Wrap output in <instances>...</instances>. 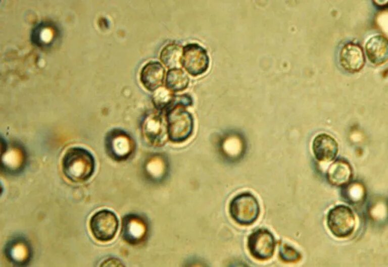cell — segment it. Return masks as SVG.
Listing matches in <instances>:
<instances>
[{
  "instance_id": "obj_23",
  "label": "cell",
  "mask_w": 388,
  "mask_h": 267,
  "mask_svg": "<svg viewBox=\"0 0 388 267\" xmlns=\"http://www.w3.org/2000/svg\"><path fill=\"white\" fill-rule=\"evenodd\" d=\"M192 99L188 94H183L175 96L174 101L171 107L175 104H180L184 106H189L192 104Z\"/></svg>"
},
{
  "instance_id": "obj_22",
  "label": "cell",
  "mask_w": 388,
  "mask_h": 267,
  "mask_svg": "<svg viewBox=\"0 0 388 267\" xmlns=\"http://www.w3.org/2000/svg\"><path fill=\"white\" fill-rule=\"evenodd\" d=\"M279 256L282 260L290 262H296L301 257L298 251L286 244H282L280 246Z\"/></svg>"
},
{
  "instance_id": "obj_2",
  "label": "cell",
  "mask_w": 388,
  "mask_h": 267,
  "mask_svg": "<svg viewBox=\"0 0 388 267\" xmlns=\"http://www.w3.org/2000/svg\"><path fill=\"white\" fill-rule=\"evenodd\" d=\"M166 116L168 135L171 142L181 143L189 138L193 131V119L184 106L174 105L167 111Z\"/></svg>"
},
{
  "instance_id": "obj_20",
  "label": "cell",
  "mask_w": 388,
  "mask_h": 267,
  "mask_svg": "<svg viewBox=\"0 0 388 267\" xmlns=\"http://www.w3.org/2000/svg\"><path fill=\"white\" fill-rule=\"evenodd\" d=\"M175 96L167 88L160 87L154 91L152 101L156 108L160 111L170 109L173 104Z\"/></svg>"
},
{
  "instance_id": "obj_19",
  "label": "cell",
  "mask_w": 388,
  "mask_h": 267,
  "mask_svg": "<svg viewBox=\"0 0 388 267\" xmlns=\"http://www.w3.org/2000/svg\"><path fill=\"white\" fill-rule=\"evenodd\" d=\"M182 51L175 44H169L162 49L160 60L169 69L178 68L180 66Z\"/></svg>"
},
{
  "instance_id": "obj_14",
  "label": "cell",
  "mask_w": 388,
  "mask_h": 267,
  "mask_svg": "<svg viewBox=\"0 0 388 267\" xmlns=\"http://www.w3.org/2000/svg\"><path fill=\"white\" fill-rule=\"evenodd\" d=\"M165 72L164 68L159 62H150L141 70V82L147 90L154 91L162 85Z\"/></svg>"
},
{
  "instance_id": "obj_8",
  "label": "cell",
  "mask_w": 388,
  "mask_h": 267,
  "mask_svg": "<svg viewBox=\"0 0 388 267\" xmlns=\"http://www.w3.org/2000/svg\"><path fill=\"white\" fill-rule=\"evenodd\" d=\"M248 246L250 253L255 258L265 260L273 256L275 241L270 232L266 229H260L249 236Z\"/></svg>"
},
{
  "instance_id": "obj_21",
  "label": "cell",
  "mask_w": 388,
  "mask_h": 267,
  "mask_svg": "<svg viewBox=\"0 0 388 267\" xmlns=\"http://www.w3.org/2000/svg\"><path fill=\"white\" fill-rule=\"evenodd\" d=\"M344 192V197L351 203H357L363 200L365 195L364 187L359 183H353L347 186Z\"/></svg>"
},
{
  "instance_id": "obj_5",
  "label": "cell",
  "mask_w": 388,
  "mask_h": 267,
  "mask_svg": "<svg viewBox=\"0 0 388 267\" xmlns=\"http://www.w3.org/2000/svg\"><path fill=\"white\" fill-rule=\"evenodd\" d=\"M327 225L333 235L340 238H346L353 233L356 226V219L350 207L339 205L328 211Z\"/></svg>"
},
{
  "instance_id": "obj_13",
  "label": "cell",
  "mask_w": 388,
  "mask_h": 267,
  "mask_svg": "<svg viewBox=\"0 0 388 267\" xmlns=\"http://www.w3.org/2000/svg\"><path fill=\"white\" fill-rule=\"evenodd\" d=\"M312 148L316 159L324 162L334 159L338 150L336 141L326 133H320L314 137Z\"/></svg>"
},
{
  "instance_id": "obj_3",
  "label": "cell",
  "mask_w": 388,
  "mask_h": 267,
  "mask_svg": "<svg viewBox=\"0 0 388 267\" xmlns=\"http://www.w3.org/2000/svg\"><path fill=\"white\" fill-rule=\"evenodd\" d=\"M105 147L109 156L116 161L128 159L136 149V143L131 135L124 130L115 128L107 134Z\"/></svg>"
},
{
  "instance_id": "obj_18",
  "label": "cell",
  "mask_w": 388,
  "mask_h": 267,
  "mask_svg": "<svg viewBox=\"0 0 388 267\" xmlns=\"http://www.w3.org/2000/svg\"><path fill=\"white\" fill-rule=\"evenodd\" d=\"M2 155V165L6 171L11 173L20 171L25 165V156L21 149H15L7 151L5 149Z\"/></svg>"
},
{
  "instance_id": "obj_17",
  "label": "cell",
  "mask_w": 388,
  "mask_h": 267,
  "mask_svg": "<svg viewBox=\"0 0 388 267\" xmlns=\"http://www.w3.org/2000/svg\"><path fill=\"white\" fill-rule=\"evenodd\" d=\"M189 81L188 77L182 69H170L166 74V87L172 92L181 91L187 88Z\"/></svg>"
},
{
  "instance_id": "obj_9",
  "label": "cell",
  "mask_w": 388,
  "mask_h": 267,
  "mask_svg": "<svg viewBox=\"0 0 388 267\" xmlns=\"http://www.w3.org/2000/svg\"><path fill=\"white\" fill-rule=\"evenodd\" d=\"M166 123L160 115L155 112L150 113L143 118L141 125L142 133L149 142L154 145H161L165 142L166 138Z\"/></svg>"
},
{
  "instance_id": "obj_16",
  "label": "cell",
  "mask_w": 388,
  "mask_h": 267,
  "mask_svg": "<svg viewBox=\"0 0 388 267\" xmlns=\"http://www.w3.org/2000/svg\"><path fill=\"white\" fill-rule=\"evenodd\" d=\"M353 176L352 168L344 159H337L329 167L326 178L328 182L335 186H343L349 183Z\"/></svg>"
},
{
  "instance_id": "obj_4",
  "label": "cell",
  "mask_w": 388,
  "mask_h": 267,
  "mask_svg": "<svg viewBox=\"0 0 388 267\" xmlns=\"http://www.w3.org/2000/svg\"><path fill=\"white\" fill-rule=\"evenodd\" d=\"M229 212L231 217L237 223L249 225L258 219L260 207L256 197L252 194L245 192L234 197L230 203Z\"/></svg>"
},
{
  "instance_id": "obj_10",
  "label": "cell",
  "mask_w": 388,
  "mask_h": 267,
  "mask_svg": "<svg viewBox=\"0 0 388 267\" xmlns=\"http://www.w3.org/2000/svg\"><path fill=\"white\" fill-rule=\"evenodd\" d=\"M148 232V224L140 216L130 214L123 218L122 234L124 239L128 243H140L146 239Z\"/></svg>"
},
{
  "instance_id": "obj_12",
  "label": "cell",
  "mask_w": 388,
  "mask_h": 267,
  "mask_svg": "<svg viewBox=\"0 0 388 267\" xmlns=\"http://www.w3.org/2000/svg\"><path fill=\"white\" fill-rule=\"evenodd\" d=\"M7 258L12 263L18 265L28 263L32 256V250L28 242L22 237H16L10 240L5 247Z\"/></svg>"
},
{
  "instance_id": "obj_1",
  "label": "cell",
  "mask_w": 388,
  "mask_h": 267,
  "mask_svg": "<svg viewBox=\"0 0 388 267\" xmlns=\"http://www.w3.org/2000/svg\"><path fill=\"white\" fill-rule=\"evenodd\" d=\"M63 172L65 176L75 183L83 182L93 175L95 167L94 158L85 148L73 147L69 148L62 161Z\"/></svg>"
},
{
  "instance_id": "obj_15",
  "label": "cell",
  "mask_w": 388,
  "mask_h": 267,
  "mask_svg": "<svg viewBox=\"0 0 388 267\" xmlns=\"http://www.w3.org/2000/svg\"><path fill=\"white\" fill-rule=\"evenodd\" d=\"M387 40L383 35H376L370 37L365 44V51L369 61L379 66L387 60Z\"/></svg>"
},
{
  "instance_id": "obj_11",
  "label": "cell",
  "mask_w": 388,
  "mask_h": 267,
  "mask_svg": "<svg viewBox=\"0 0 388 267\" xmlns=\"http://www.w3.org/2000/svg\"><path fill=\"white\" fill-rule=\"evenodd\" d=\"M339 60L345 70L350 73L358 72L363 68L365 62L363 48L358 44L347 43L340 50Z\"/></svg>"
},
{
  "instance_id": "obj_7",
  "label": "cell",
  "mask_w": 388,
  "mask_h": 267,
  "mask_svg": "<svg viewBox=\"0 0 388 267\" xmlns=\"http://www.w3.org/2000/svg\"><path fill=\"white\" fill-rule=\"evenodd\" d=\"M180 63L189 74L197 76L207 71L209 59L204 48L198 44L190 43L183 47Z\"/></svg>"
},
{
  "instance_id": "obj_6",
  "label": "cell",
  "mask_w": 388,
  "mask_h": 267,
  "mask_svg": "<svg viewBox=\"0 0 388 267\" xmlns=\"http://www.w3.org/2000/svg\"><path fill=\"white\" fill-rule=\"evenodd\" d=\"M119 227V221L112 211L104 209L93 214L89 221V227L93 237L101 242L112 240Z\"/></svg>"
}]
</instances>
